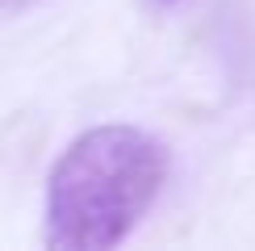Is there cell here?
I'll return each mask as SVG.
<instances>
[{
	"mask_svg": "<svg viewBox=\"0 0 255 251\" xmlns=\"http://www.w3.org/2000/svg\"><path fill=\"white\" fill-rule=\"evenodd\" d=\"M167 180V151L138 126H92L46 180V247L109 251L130 239Z\"/></svg>",
	"mask_w": 255,
	"mask_h": 251,
	"instance_id": "6da1fadb",
	"label": "cell"
},
{
	"mask_svg": "<svg viewBox=\"0 0 255 251\" xmlns=\"http://www.w3.org/2000/svg\"><path fill=\"white\" fill-rule=\"evenodd\" d=\"M151 4H155V8H176L180 0H151Z\"/></svg>",
	"mask_w": 255,
	"mask_h": 251,
	"instance_id": "7a4b0ae2",
	"label": "cell"
}]
</instances>
